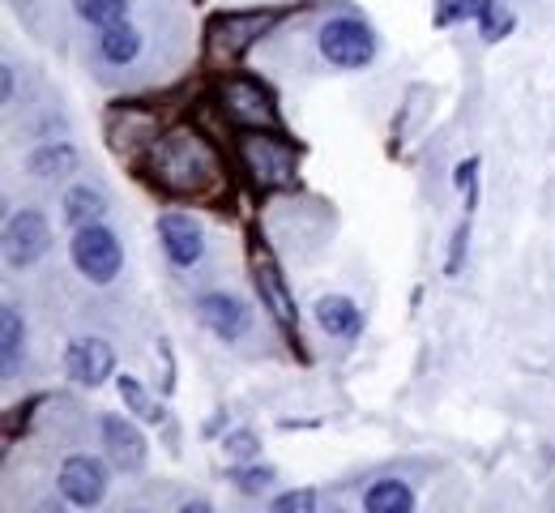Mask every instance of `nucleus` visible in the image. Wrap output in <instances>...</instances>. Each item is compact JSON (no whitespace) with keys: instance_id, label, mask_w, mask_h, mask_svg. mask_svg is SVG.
I'll return each mask as SVG.
<instances>
[{"instance_id":"obj_1","label":"nucleus","mask_w":555,"mask_h":513,"mask_svg":"<svg viewBox=\"0 0 555 513\" xmlns=\"http://www.w3.org/2000/svg\"><path fill=\"white\" fill-rule=\"evenodd\" d=\"M141 171L145 180L167 193V197H189V202H202L222 193V158L202 129L193 125H171L158 133V142L145 150L141 158Z\"/></svg>"},{"instance_id":"obj_2","label":"nucleus","mask_w":555,"mask_h":513,"mask_svg":"<svg viewBox=\"0 0 555 513\" xmlns=\"http://www.w3.org/2000/svg\"><path fill=\"white\" fill-rule=\"evenodd\" d=\"M282 22V9H227L206 22V65L214 74H231L270 30Z\"/></svg>"},{"instance_id":"obj_3","label":"nucleus","mask_w":555,"mask_h":513,"mask_svg":"<svg viewBox=\"0 0 555 513\" xmlns=\"http://www.w3.org/2000/svg\"><path fill=\"white\" fill-rule=\"evenodd\" d=\"M235 154H240V167L248 171L253 189H261V193H278V189L299 184V154L282 133L244 129V138L235 142Z\"/></svg>"},{"instance_id":"obj_4","label":"nucleus","mask_w":555,"mask_h":513,"mask_svg":"<svg viewBox=\"0 0 555 513\" xmlns=\"http://www.w3.org/2000/svg\"><path fill=\"white\" fill-rule=\"evenodd\" d=\"M214 107L227 125H235L240 133L244 129H266V133H282V116H278L274 94L253 81V77L227 74L214 90Z\"/></svg>"},{"instance_id":"obj_5","label":"nucleus","mask_w":555,"mask_h":513,"mask_svg":"<svg viewBox=\"0 0 555 513\" xmlns=\"http://www.w3.org/2000/svg\"><path fill=\"white\" fill-rule=\"evenodd\" d=\"M248 270H253V287L261 295V308L278 321V330L286 338H299V312H295V299L286 292V279H282V266H278L274 248L257 235L248 244Z\"/></svg>"},{"instance_id":"obj_6","label":"nucleus","mask_w":555,"mask_h":513,"mask_svg":"<svg viewBox=\"0 0 555 513\" xmlns=\"http://www.w3.org/2000/svg\"><path fill=\"white\" fill-rule=\"evenodd\" d=\"M69 257L73 266H77V274H86L94 287H107L120 274V266H125V248H120L116 231L103 227V222H90V227L73 231Z\"/></svg>"},{"instance_id":"obj_7","label":"nucleus","mask_w":555,"mask_h":513,"mask_svg":"<svg viewBox=\"0 0 555 513\" xmlns=\"http://www.w3.org/2000/svg\"><path fill=\"white\" fill-rule=\"evenodd\" d=\"M158 133H163V116L145 103H116L107 112V146L129 163H141L145 150L158 142Z\"/></svg>"},{"instance_id":"obj_8","label":"nucleus","mask_w":555,"mask_h":513,"mask_svg":"<svg viewBox=\"0 0 555 513\" xmlns=\"http://www.w3.org/2000/svg\"><path fill=\"white\" fill-rule=\"evenodd\" d=\"M321 43V56L334 65V69H363L372 56H376V35L367 22L359 17H330L317 35Z\"/></svg>"},{"instance_id":"obj_9","label":"nucleus","mask_w":555,"mask_h":513,"mask_svg":"<svg viewBox=\"0 0 555 513\" xmlns=\"http://www.w3.org/2000/svg\"><path fill=\"white\" fill-rule=\"evenodd\" d=\"M52 248V227L39 210H17L13 219L4 222V261L13 270H30L48 257Z\"/></svg>"},{"instance_id":"obj_10","label":"nucleus","mask_w":555,"mask_h":513,"mask_svg":"<svg viewBox=\"0 0 555 513\" xmlns=\"http://www.w3.org/2000/svg\"><path fill=\"white\" fill-rule=\"evenodd\" d=\"M61 497L77 510H94L107 497V466L94 453H73L61 466Z\"/></svg>"},{"instance_id":"obj_11","label":"nucleus","mask_w":555,"mask_h":513,"mask_svg":"<svg viewBox=\"0 0 555 513\" xmlns=\"http://www.w3.org/2000/svg\"><path fill=\"white\" fill-rule=\"evenodd\" d=\"M158 240H163V253L171 257V266H180V270H193L206 257V231L180 210L158 215Z\"/></svg>"},{"instance_id":"obj_12","label":"nucleus","mask_w":555,"mask_h":513,"mask_svg":"<svg viewBox=\"0 0 555 513\" xmlns=\"http://www.w3.org/2000/svg\"><path fill=\"white\" fill-rule=\"evenodd\" d=\"M197 321L206 325L214 338H222V343H235V338H244L248 334V308H244V299H235V295L227 292H206L197 299Z\"/></svg>"},{"instance_id":"obj_13","label":"nucleus","mask_w":555,"mask_h":513,"mask_svg":"<svg viewBox=\"0 0 555 513\" xmlns=\"http://www.w3.org/2000/svg\"><path fill=\"white\" fill-rule=\"evenodd\" d=\"M65 372H69L77 385L99 389L107 376H116V351L103 338H77V343H69V351H65Z\"/></svg>"},{"instance_id":"obj_14","label":"nucleus","mask_w":555,"mask_h":513,"mask_svg":"<svg viewBox=\"0 0 555 513\" xmlns=\"http://www.w3.org/2000/svg\"><path fill=\"white\" fill-rule=\"evenodd\" d=\"M103 449H107V462L116 471H141L145 466V437L133 420L125 415H107L103 420Z\"/></svg>"},{"instance_id":"obj_15","label":"nucleus","mask_w":555,"mask_h":513,"mask_svg":"<svg viewBox=\"0 0 555 513\" xmlns=\"http://www.w3.org/2000/svg\"><path fill=\"white\" fill-rule=\"evenodd\" d=\"M312 317L330 338H359V330H363V312L347 295H321L312 304Z\"/></svg>"},{"instance_id":"obj_16","label":"nucleus","mask_w":555,"mask_h":513,"mask_svg":"<svg viewBox=\"0 0 555 513\" xmlns=\"http://www.w3.org/2000/svg\"><path fill=\"white\" fill-rule=\"evenodd\" d=\"M26 171H30L35 180H65V176L77 171V150H73L69 142H43V146L30 150Z\"/></svg>"},{"instance_id":"obj_17","label":"nucleus","mask_w":555,"mask_h":513,"mask_svg":"<svg viewBox=\"0 0 555 513\" xmlns=\"http://www.w3.org/2000/svg\"><path fill=\"white\" fill-rule=\"evenodd\" d=\"M22 356H26V325H22L17 304H4L0 308V368H4V381L17 376Z\"/></svg>"},{"instance_id":"obj_18","label":"nucleus","mask_w":555,"mask_h":513,"mask_svg":"<svg viewBox=\"0 0 555 513\" xmlns=\"http://www.w3.org/2000/svg\"><path fill=\"white\" fill-rule=\"evenodd\" d=\"M61 206H65V222H69L73 231L90 227V222H103V215H107V197L99 189H90V184H73Z\"/></svg>"},{"instance_id":"obj_19","label":"nucleus","mask_w":555,"mask_h":513,"mask_svg":"<svg viewBox=\"0 0 555 513\" xmlns=\"http://www.w3.org/2000/svg\"><path fill=\"white\" fill-rule=\"evenodd\" d=\"M99 52H103L107 65H133V61L141 56V30L138 26H129V22L107 26V30L99 35Z\"/></svg>"},{"instance_id":"obj_20","label":"nucleus","mask_w":555,"mask_h":513,"mask_svg":"<svg viewBox=\"0 0 555 513\" xmlns=\"http://www.w3.org/2000/svg\"><path fill=\"white\" fill-rule=\"evenodd\" d=\"M363 510L367 513H411L415 510V492L402 479H376L363 492Z\"/></svg>"},{"instance_id":"obj_21","label":"nucleus","mask_w":555,"mask_h":513,"mask_svg":"<svg viewBox=\"0 0 555 513\" xmlns=\"http://www.w3.org/2000/svg\"><path fill=\"white\" fill-rule=\"evenodd\" d=\"M116 389H120V402L138 415L141 424H163V420H167L163 402H158V398H150V389L141 385L138 376H129V372H125V376H116Z\"/></svg>"},{"instance_id":"obj_22","label":"nucleus","mask_w":555,"mask_h":513,"mask_svg":"<svg viewBox=\"0 0 555 513\" xmlns=\"http://www.w3.org/2000/svg\"><path fill=\"white\" fill-rule=\"evenodd\" d=\"M73 9H77L81 22H90L99 30H107L116 22H129V0H73Z\"/></svg>"},{"instance_id":"obj_23","label":"nucleus","mask_w":555,"mask_h":513,"mask_svg":"<svg viewBox=\"0 0 555 513\" xmlns=\"http://www.w3.org/2000/svg\"><path fill=\"white\" fill-rule=\"evenodd\" d=\"M231 479H235V488L240 492H248V497H261L270 484H274V466H257V462H240L235 471H231Z\"/></svg>"},{"instance_id":"obj_24","label":"nucleus","mask_w":555,"mask_h":513,"mask_svg":"<svg viewBox=\"0 0 555 513\" xmlns=\"http://www.w3.org/2000/svg\"><path fill=\"white\" fill-rule=\"evenodd\" d=\"M513 22H517V17H513V9H508V4H500V0H491V4H487V13L479 17L483 43H500V39L513 30Z\"/></svg>"},{"instance_id":"obj_25","label":"nucleus","mask_w":555,"mask_h":513,"mask_svg":"<svg viewBox=\"0 0 555 513\" xmlns=\"http://www.w3.org/2000/svg\"><path fill=\"white\" fill-rule=\"evenodd\" d=\"M453 184H457V193L466 197V215H475V206H479V158H475V154L453 167Z\"/></svg>"},{"instance_id":"obj_26","label":"nucleus","mask_w":555,"mask_h":513,"mask_svg":"<svg viewBox=\"0 0 555 513\" xmlns=\"http://www.w3.org/2000/svg\"><path fill=\"white\" fill-rule=\"evenodd\" d=\"M466 253H470V215L453 227V240H449V257H444V274L457 279L462 266H466Z\"/></svg>"},{"instance_id":"obj_27","label":"nucleus","mask_w":555,"mask_h":513,"mask_svg":"<svg viewBox=\"0 0 555 513\" xmlns=\"http://www.w3.org/2000/svg\"><path fill=\"white\" fill-rule=\"evenodd\" d=\"M222 449H227L231 462H257L261 458V440H257V433H248V428L231 433V437L222 440Z\"/></svg>"},{"instance_id":"obj_28","label":"nucleus","mask_w":555,"mask_h":513,"mask_svg":"<svg viewBox=\"0 0 555 513\" xmlns=\"http://www.w3.org/2000/svg\"><path fill=\"white\" fill-rule=\"evenodd\" d=\"M274 513H312L317 510V492L312 488H295V492H282V497H274V505H270Z\"/></svg>"},{"instance_id":"obj_29","label":"nucleus","mask_w":555,"mask_h":513,"mask_svg":"<svg viewBox=\"0 0 555 513\" xmlns=\"http://www.w3.org/2000/svg\"><path fill=\"white\" fill-rule=\"evenodd\" d=\"M4 99H13V65H4Z\"/></svg>"}]
</instances>
